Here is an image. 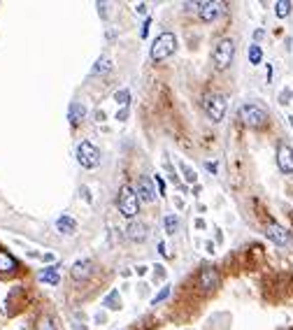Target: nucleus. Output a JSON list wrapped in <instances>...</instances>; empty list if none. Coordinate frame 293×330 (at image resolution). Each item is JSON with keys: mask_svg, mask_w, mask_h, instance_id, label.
<instances>
[{"mask_svg": "<svg viewBox=\"0 0 293 330\" xmlns=\"http://www.w3.org/2000/svg\"><path fill=\"white\" fill-rule=\"evenodd\" d=\"M116 205H119V212H121L126 219H133V216H138V212H140V198L131 186H121L119 198H116Z\"/></svg>", "mask_w": 293, "mask_h": 330, "instance_id": "1", "label": "nucleus"}, {"mask_svg": "<svg viewBox=\"0 0 293 330\" xmlns=\"http://www.w3.org/2000/svg\"><path fill=\"white\" fill-rule=\"evenodd\" d=\"M175 47H177V40H175V35L172 33L158 35L156 42L151 44V58H154V61H166L168 56L175 51Z\"/></svg>", "mask_w": 293, "mask_h": 330, "instance_id": "2", "label": "nucleus"}, {"mask_svg": "<svg viewBox=\"0 0 293 330\" xmlns=\"http://www.w3.org/2000/svg\"><path fill=\"white\" fill-rule=\"evenodd\" d=\"M203 107H205V112L210 114L212 121H221L223 114H226L228 103H226V98L219 93H207L203 98Z\"/></svg>", "mask_w": 293, "mask_h": 330, "instance_id": "3", "label": "nucleus"}, {"mask_svg": "<svg viewBox=\"0 0 293 330\" xmlns=\"http://www.w3.org/2000/svg\"><path fill=\"white\" fill-rule=\"evenodd\" d=\"M233 54H235L233 40H228V38L219 40V42H216V47H214V54H212L214 65L219 68V70H226V68L231 65V61H233Z\"/></svg>", "mask_w": 293, "mask_h": 330, "instance_id": "4", "label": "nucleus"}, {"mask_svg": "<svg viewBox=\"0 0 293 330\" xmlns=\"http://www.w3.org/2000/svg\"><path fill=\"white\" fill-rule=\"evenodd\" d=\"M240 119H242L244 126H263L268 121V112L258 105H242L240 107Z\"/></svg>", "mask_w": 293, "mask_h": 330, "instance_id": "5", "label": "nucleus"}, {"mask_svg": "<svg viewBox=\"0 0 293 330\" xmlns=\"http://www.w3.org/2000/svg\"><path fill=\"white\" fill-rule=\"evenodd\" d=\"M77 158L79 163L84 165V168H89V170H93V168H98L100 165V151L95 144L91 142H82L77 149Z\"/></svg>", "mask_w": 293, "mask_h": 330, "instance_id": "6", "label": "nucleus"}, {"mask_svg": "<svg viewBox=\"0 0 293 330\" xmlns=\"http://www.w3.org/2000/svg\"><path fill=\"white\" fill-rule=\"evenodd\" d=\"M277 165H279V170L286 172V175L293 172V149L288 147L286 142H282L279 149H277Z\"/></svg>", "mask_w": 293, "mask_h": 330, "instance_id": "7", "label": "nucleus"}, {"mask_svg": "<svg viewBox=\"0 0 293 330\" xmlns=\"http://www.w3.org/2000/svg\"><path fill=\"white\" fill-rule=\"evenodd\" d=\"M216 284H219V272H216L214 268H207L200 272L198 277V286L205 288V291H212V288H216Z\"/></svg>", "mask_w": 293, "mask_h": 330, "instance_id": "8", "label": "nucleus"}, {"mask_svg": "<svg viewBox=\"0 0 293 330\" xmlns=\"http://www.w3.org/2000/svg\"><path fill=\"white\" fill-rule=\"evenodd\" d=\"M91 272H93V263H91V260H77V263L72 265V270H70L72 279H77V281L89 279Z\"/></svg>", "mask_w": 293, "mask_h": 330, "instance_id": "9", "label": "nucleus"}, {"mask_svg": "<svg viewBox=\"0 0 293 330\" xmlns=\"http://www.w3.org/2000/svg\"><path fill=\"white\" fill-rule=\"evenodd\" d=\"M266 235L270 237L275 244H279V247H284V244L288 242V233L284 230L282 226H277V223H270V226L266 228Z\"/></svg>", "mask_w": 293, "mask_h": 330, "instance_id": "10", "label": "nucleus"}, {"mask_svg": "<svg viewBox=\"0 0 293 330\" xmlns=\"http://www.w3.org/2000/svg\"><path fill=\"white\" fill-rule=\"evenodd\" d=\"M126 235H128V240H133V242H144V240H147V226L140 223V221H133V223H128Z\"/></svg>", "mask_w": 293, "mask_h": 330, "instance_id": "11", "label": "nucleus"}, {"mask_svg": "<svg viewBox=\"0 0 293 330\" xmlns=\"http://www.w3.org/2000/svg\"><path fill=\"white\" fill-rule=\"evenodd\" d=\"M138 198L147 200V203H151V200L156 198L154 186H151V177H142L138 182Z\"/></svg>", "mask_w": 293, "mask_h": 330, "instance_id": "12", "label": "nucleus"}, {"mask_svg": "<svg viewBox=\"0 0 293 330\" xmlns=\"http://www.w3.org/2000/svg\"><path fill=\"white\" fill-rule=\"evenodd\" d=\"M221 12V5L219 3H200V19L203 21H214Z\"/></svg>", "mask_w": 293, "mask_h": 330, "instance_id": "13", "label": "nucleus"}, {"mask_svg": "<svg viewBox=\"0 0 293 330\" xmlns=\"http://www.w3.org/2000/svg\"><path fill=\"white\" fill-rule=\"evenodd\" d=\"M56 228H58L63 235H72V233H75V228H77V223H75V219H72V216L63 214V216H58V221H56Z\"/></svg>", "mask_w": 293, "mask_h": 330, "instance_id": "14", "label": "nucleus"}, {"mask_svg": "<svg viewBox=\"0 0 293 330\" xmlns=\"http://www.w3.org/2000/svg\"><path fill=\"white\" fill-rule=\"evenodd\" d=\"M14 270H17V260L12 258L7 251L0 249V272H3V275H10V272H14Z\"/></svg>", "mask_w": 293, "mask_h": 330, "instance_id": "15", "label": "nucleus"}, {"mask_svg": "<svg viewBox=\"0 0 293 330\" xmlns=\"http://www.w3.org/2000/svg\"><path fill=\"white\" fill-rule=\"evenodd\" d=\"M38 279H40V281H45V284H58V281H61V277H58V270L45 268V270H40Z\"/></svg>", "mask_w": 293, "mask_h": 330, "instance_id": "16", "label": "nucleus"}, {"mask_svg": "<svg viewBox=\"0 0 293 330\" xmlns=\"http://www.w3.org/2000/svg\"><path fill=\"white\" fill-rule=\"evenodd\" d=\"M70 123H75V126H77V123H82L84 121V116H86V110H84V105H79V103H75L70 107Z\"/></svg>", "mask_w": 293, "mask_h": 330, "instance_id": "17", "label": "nucleus"}, {"mask_svg": "<svg viewBox=\"0 0 293 330\" xmlns=\"http://www.w3.org/2000/svg\"><path fill=\"white\" fill-rule=\"evenodd\" d=\"M177 226H179V219L175 214H168L166 219H163V228H166L168 235H172V233H177Z\"/></svg>", "mask_w": 293, "mask_h": 330, "instance_id": "18", "label": "nucleus"}, {"mask_svg": "<svg viewBox=\"0 0 293 330\" xmlns=\"http://www.w3.org/2000/svg\"><path fill=\"white\" fill-rule=\"evenodd\" d=\"M288 12H291V3H288V0H279V3L275 5L277 17H288Z\"/></svg>", "mask_w": 293, "mask_h": 330, "instance_id": "19", "label": "nucleus"}, {"mask_svg": "<svg viewBox=\"0 0 293 330\" xmlns=\"http://www.w3.org/2000/svg\"><path fill=\"white\" fill-rule=\"evenodd\" d=\"M261 58H263V51H261L258 44H254V47H249V61L254 63V65H258Z\"/></svg>", "mask_w": 293, "mask_h": 330, "instance_id": "20", "label": "nucleus"}, {"mask_svg": "<svg viewBox=\"0 0 293 330\" xmlns=\"http://www.w3.org/2000/svg\"><path fill=\"white\" fill-rule=\"evenodd\" d=\"M105 305H107V307H112V309H121V303H119V293L112 291L110 295L105 298Z\"/></svg>", "mask_w": 293, "mask_h": 330, "instance_id": "21", "label": "nucleus"}, {"mask_svg": "<svg viewBox=\"0 0 293 330\" xmlns=\"http://www.w3.org/2000/svg\"><path fill=\"white\" fill-rule=\"evenodd\" d=\"M112 68V61H107V58H100L98 63H95V68L91 70V75H100V72H105Z\"/></svg>", "mask_w": 293, "mask_h": 330, "instance_id": "22", "label": "nucleus"}, {"mask_svg": "<svg viewBox=\"0 0 293 330\" xmlns=\"http://www.w3.org/2000/svg\"><path fill=\"white\" fill-rule=\"evenodd\" d=\"M38 330H58V328H56V323L49 316H42V319L38 321Z\"/></svg>", "mask_w": 293, "mask_h": 330, "instance_id": "23", "label": "nucleus"}, {"mask_svg": "<svg viewBox=\"0 0 293 330\" xmlns=\"http://www.w3.org/2000/svg\"><path fill=\"white\" fill-rule=\"evenodd\" d=\"M114 100H116L119 105H126L128 100H131V93H128V91H116V93H114Z\"/></svg>", "mask_w": 293, "mask_h": 330, "instance_id": "24", "label": "nucleus"}, {"mask_svg": "<svg viewBox=\"0 0 293 330\" xmlns=\"http://www.w3.org/2000/svg\"><path fill=\"white\" fill-rule=\"evenodd\" d=\"M182 172H184V175H186V179H188V182H191V184H193L196 179H198V177H196V172L191 170L188 165H182Z\"/></svg>", "mask_w": 293, "mask_h": 330, "instance_id": "25", "label": "nucleus"}, {"mask_svg": "<svg viewBox=\"0 0 293 330\" xmlns=\"http://www.w3.org/2000/svg\"><path fill=\"white\" fill-rule=\"evenodd\" d=\"M168 295H170V286H166V288H163V291H160V293H158V295H156V298H154V300H151V303H154V305H156V303H160V300H163V298H168Z\"/></svg>", "mask_w": 293, "mask_h": 330, "instance_id": "26", "label": "nucleus"}, {"mask_svg": "<svg viewBox=\"0 0 293 330\" xmlns=\"http://www.w3.org/2000/svg\"><path fill=\"white\" fill-rule=\"evenodd\" d=\"M126 116H128V110H121V112H119V114H116V119H119V121H123Z\"/></svg>", "mask_w": 293, "mask_h": 330, "instance_id": "27", "label": "nucleus"}, {"mask_svg": "<svg viewBox=\"0 0 293 330\" xmlns=\"http://www.w3.org/2000/svg\"><path fill=\"white\" fill-rule=\"evenodd\" d=\"M154 179H156V184H158V188H160V191H166V184L160 182V177H154Z\"/></svg>", "mask_w": 293, "mask_h": 330, "instance_id": "28", "label": "nucleus"}]
</instances>
